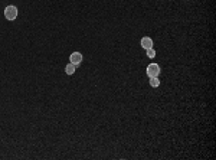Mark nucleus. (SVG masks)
I'll list each match as a JSON object with an SVG mask.
<instances>
[{
  "label": "nucleus",
  "mask_w": 216,
  "mask_h": 160,
  "mask_svg": "<svg viewBox=\"0 0 216 160\" xmlns=\"http://www.w3.org/2000/svg\"><path fill=\"white\" fill-rule=\"evenodd\" d=\"M147 75H149V78L151 77H158L160 75V66L157 64H150L147 66Z\"/></svg>",
  "instance_id": "obj_2"
},
{
  "label": "nucleus",
  "mask_w": 216,
  "mask_h": 160,
  "mask_svg": "<svg viewBox=\"0 0 216 160\" xmlns=\"http://www.w3.org/2000/svg\"><path fill=\"white\" fill-rule=\"evenodd\" d=\"M69 61H71V64H74L75 66H76V65H81V62H82V55H81V52H74V54H71Z\"/></svg>",
  "instance_id": "obj_3"
},
{
  "label": "nucleus",
  "mask_w": 216,
  "mask_h": 160,
  "mask_svg": "<svg viewBox=\"0 0 216 160\" xmlns=\"http://www.w3.org/2000/svg\"><path fill=\"white\" fill-rule=\"evenodd\" d=\"M150 85L154 87V88L158 87V85H160V80H158V77H151V78H150Z\"/></svg>",
  "instance_id": "obj_5"
},
{
  "label": "nucleus",
  "mask_w": 216,
  "mask_h": 160,
  "mask_svg": "<svg viewBox=\"0 0 216 160\" xmlns=\"http://www.w3.org/2000/svg\"><path fill=\"white\" fill-rule=\"evenodd\" d=\"M65 72H67L68 75H72L75 72V65L74 64H68L67 66H65Z\"/></svg>",
  "instance_id": "obj_6"
},
{
  "label": "nucleus",
  "mask_w": 216,
  "mask_h": 160,
  "mask_svg": "<svg viewBox=\"0 0 216 160\" xmlns=\"http://www.w3.org/2000/svg\"><path fill=\"white\" fill-rule=\"evenodd\" d=\"M4 16L7 20H15L17 17V7L16 6H7V7L4 9Z\"/></svg>",
  "instance_id": "obj_1"
},
{
  "label": "nucleus",
  "mask_w": 216,
  "mask_h": 160,
  "mask_svg": "<svg viewBox=\"0 0 216 160\" xmlns=\"http://www.w3.org/2000/svg\"><path fill=\"white\" fill-rule=\"evenodd\" d=\"M141 46H143L144 49H150V48H153V40L150 39L149 36L143 38V39H141Z\"/></svg>",
  "instance_id": "obj_4"
},
{
  "label": "nucleus",
  "mask_w": 216,
  "mask_h": 160,
  "mask_svg": "<svg viewBox=\"0 0 216 160\" xmlns=\"http://www.w3.org/2000/svg\"><path fill=\"white\" fill-rule=\"evenodd\" d=\"M146 51H147V56H149V58H154V56H156V51H154L153 48L146 49Z\"/></svg>",
  "instance_id": "obj_7"
}]
</instances>
